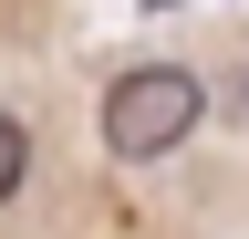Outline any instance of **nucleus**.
Here are the masks:
<instances>
[{"label": "nucleus", "instance_id": "f257e3e1", "mask_svg": "<svg viewBox=\"0 0 249 239\" xmlns=\"http://www.w3.org/2000/svg\"><path fill=\"white\" fill-rule=\"evenodd\" d=\"M197 125H208V83L187 73V63H135V73L104 83V146H114L124 166L177 156Z\"/></svg>", "mask_w": 249, "mask_h": 239}, {"label": "nucleus", "instance_id": "f03ea898", "mask_svg": "<svg viewBox=\"0 0 249 239\" xmlns=\"http://www.w3.org/2000/svg\"><path fill=\"white\" fill-rule=\"evenodd\" d=\"M21 177H31V125H21L11 104H0V208L21 198Z\"/></svg>", "mask_w": 249, "mask_h": 239}, {"label": "nucleus", "instance_id": "7ed1b4c3", "mask_svg": "<svg viewBox=\"0 0 249 239\" xmlns=\"http://www.w3.org/2000/svg\"><path fill=\"white\" fill-rule=\"evenodd\" d=\"M229 104H239V114H249V73H239V83H229Z\"/></svg>", "mask_w": 249, "mask_h": 239}]
</instances>
